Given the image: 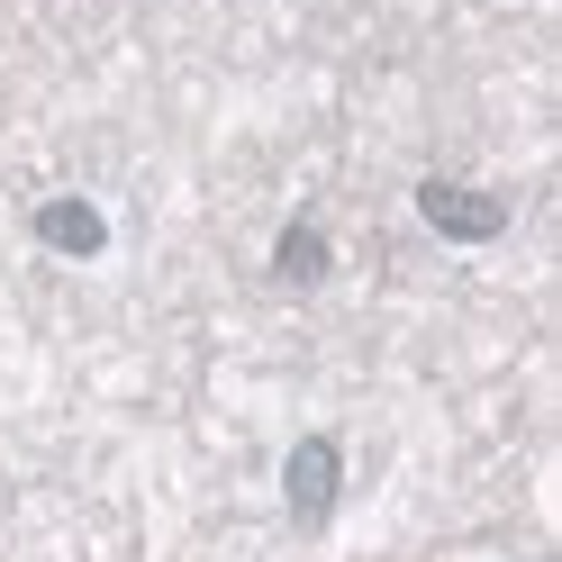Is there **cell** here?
<instances>
[{
	"mask_svg": "<svg viewBox=\"0 0 562 562\" xmlns=\"http://www.w3.org/2000/svg\"><path fill=\"white\" fill-rule=\"evenodd\" d=\"M281 499H291L300 536H318V526L336 517V499H345V445L327 427H308L291 453H281Z\"/></svg>",
	"mask_w": 562,
	"mask_h": 562,
	"instance_id": "6da1fadb",
	"label": "cell"
},
{
	"mask_svg": "<svg viewBox=\"0 0 562 562\" xmlns=\"http://www.w3.org/2000/svg\"><path fill=\"white\" fill-rule=\"evenodd\" d=\"M27 236L46 255H64V263H91V255H110V209L82 200V191H55V200L27 209Z\"/></svg>",
	"mask_w": 562,
	"mask_h": 562,
	"instance_id": "3957f363",
	"label": "cell"
},
{
	"mask_svg": "<svg viewBox=\"0 0 562 562\" xmlns=\"http://www.w3.org/2000/svg\"><path fill=\"white\" fill-rule=\"evenodd\" d=\"M417 218H427L445 245H490V236H508V200L481 191V182H445V172H427V182H417Z\"/></svg>",
	"mask_w": 562,
	"mask_h": 562,
	"instance_id": "7a4b0ae2",
	"label": "cell"
},
{
	"mask_svg": "<svg viewBox=\"0 0 562 562\" xmlns=\"http://www.w3.org/2000/svg\"><path fill=\"white\" fill-rule=\"evenodd\" d=\"M327 263H336V255H327V227L300 209V218L272 236V281H281V291H318V281H327Z\"/></svg>",
	"mask_w": 562,
	"mask_h": 562,
	"instance_id": "277c9868",
	"label": "cell"
}]
</instances>
